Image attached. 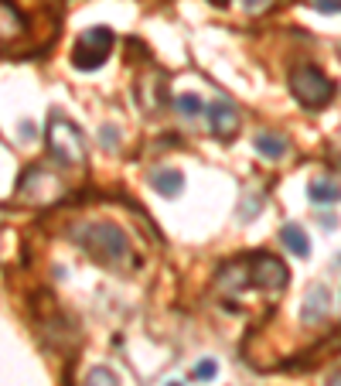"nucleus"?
<instances>
[{
	"mask_svg": "<svg viewBox=\"0 0 341 386\" xmlns=\"http://www.w3.org/2000/svg\"><path fill=\"white\" fill-rule=\"evenodd\" d=\"M99 144H102L106 151H120V130H116V127H102Z\"/></svg>",
	"mask_w": 341,
	"mask_h": 386,
	"instance_id": "f3484780",
	"label": "nucleus"
},
{
	"mask_svg": "<svg viewBox=\"0 0 341 386\" xmlns=\"http://www.w3.org/2000/svg\"><path fill=\"white\" fill-rule=\"evenodd\" d=\"M250 284V260H229L219 267V277H215V288L222 294H236Z\"/></svg>",
	"mask_w": 341,
	"mask_h": 386,
	"instance_id": "1a4fd4ad",
	"label": "nucleus"
},
{
	"mask_svg": "<svg viewBox=\"0 0 341 386\" xmlns=\"http://www.w3.org/2000/svg\"><path fill=\"white\" fill-rule=\"evenodd\" d=\"M246 260H250V284L253 288L266 290V294H280V290L287 288L290 274H287V267H283L280 257H273V253H253Z\"/></svg>",
	"mask_w": 341,
	"mask_h": 386,
	"instance_id": "39448f33",
	"label": "nucleus"
},
{
	"mask_svg": "<svg viewBox=\"0 0 341 386\" xmlns=\"http://www.w3.org/2000/svg\"><path fill=\"white\" fill-rule=\"evenodd\" d=\"M318 222H321L324 229H335V226H338V215H321Z\"/></svg>",
	"mask_w": 341,
	"mask_h": 386,
	"instance_id": "412c9836",
	"label": "nucleus"
},
{
	"mask_svg": "<svg viewBox=\"0 0 341 386\" xmlns=\"http://www.w3.org/2000/svg\"><path fill=\"white\" fill-rule=\"evenodd\" d=\"M205 113H208V127H212V133L215 137H222V140H232L236 133H239V109L229 103V99H215L212 106H205Z\"/></svg>",
	"mask_w": 341,
	"mask_h": 386,
	"instance_id": "0eeeda50",
	"label": "nucleus"
},
{
	"mask_svg": "<svg viewBox=\"0 0 341 386\" xmlns=\"http://www.w3.org/2000/svg\"><path fill=\"white\" fill-rule=\"evenodd\" d=\"M170 386H181V383H170Z\"/></svg>",
	"mask_w": 341,
	"mask_h": 386,
	"instance_id": "5701e85b",
	"label": "nucleus"
},
{
	"mask_svg": "<svg viewBox=\"0 0 341 386\" xmlns=\"http://www.w3.org/2000/svg\"><path fill=\"white\" fill-rule=\"evenodd\" d=\"M21 198L24 202H52V198H58L62 195V182L55 178V175H48L45 168H31L24 178H21Z\"/></svg>",
	"mask_w": 341,
	"mask_h": 386,
	"instance_id": "423d86ee",
	"label": "nucleus"
},
{
	"mask_svg": "<svg viewBox=\"0 0 341 386\" xmlns=\"http://www.w3.org/2000/svg\"><path fill=\"white\" fill-rule=\"evenodd\" d=\"M266 3H270V0H243V7H246V10H263Z\"/></svg>",
	"mask_w": 341,
	"mask_h": 386,
	"instance_id": "aec40b11",
	"label": "nucleus"
},
{
	"mask_svg": "<svg viewBox=\"0 0 341 386\" xmlns=\"http://www.w3.org/2000/svg\"><path fill=\"white\" fill-rule=\"evenodd\" d=\"M177 113L181 116H201L205 113V103H201V96H195V93H181L177 96Z\"/></svg>",
	"mask_w": 341,
	"mask_h": 386,
	"instance_id": "4468645a",
	"label": "nucleus"
},
{
	"mask_svg": "<svg viewBox=\"0 0 341 386\" xmlns=\"http://www.w3.org/2000/svg\"><path fill=\"white\" fill-rule=\"evenodd\" d=\"M85 386H120V383H116V376L106 366H96V369L85 373Z\"/></svg>",
	"mask_w": 341,
	"mask_h": 386,
	"instance_id": "2eb2a0df",
	"label": "nucleus"
},
{
	"mask_svg": "<svg viewBox=\"0 0 341 386\" xmlns=\"http://www.w3.org/2000/svg\"><path fill=\"white\" fill-rule=\"evenodd\" d=\"M85 253L106 267H126L130 264V236L116 222H82L69 233Z\"/></svg>",
	"mask_w": 341,
	"mask_h": 386,
	"instance_id": "f257e3e1",
	"label": "nucleus"
},
{
	"mask_svg": "<svg viewBox=\"0 0 341 386\" xmlns=\"http://www.w3.org/2000/svg\"><path fill=\"white\" fill-rule=\"evenodd\" d=\"M324 386H341V369H335V373L328 376V383H324Z\"/></svg>",
	"mask_w": 341,
	"mask_h": 386,
	"instance_id": "4be33fe9",
	"label": "nucleus"
},
{
	"mask_svg": "<svg viewBox=\"0 0 341 386\" xmlns=\"http://www.w3.org/2000/svg\"><path fill=\"white\" fill-rule=\"evenodd\" d=\"M113 41H116L113 28H106V24H92V28H85L82 38L76 41L72 65L82 69V72H96L99 65H106V58H109V52H113Z\"/></svg>",
	"mask_w": 341,
	"mask_h": 386,
	"instance_id": "20e7f679",
	"label": "nucleus"
},
{
	"mask_svg": "<svg viewBox=\"0 0 341 386\" xmlns=\"http://www.w3.org/2000/svg\"><path fill=\"white\" fill-rule=\"evenodd\" d=\"M290 93L304 109H321L335 96V79H328L318 65H300L290 72Z\"/></svg>",
	"mask_w": 341,
	"mask_h": 386,
	"instance_id": "7ed1b4c3",
	"label": "nucleus"
},
{
	"mask_svg": "<svg viewBox=\"0 0 341 386\" xmlns=\"http://www.w3.org/2000/svg\"><path fill=\"white\" fill-rule=\"evenodd\" d=\"M307 198L314 202V205H324V202H338L341 198V189L335 182H328V178H318V182H311V189H307Z\"/></svg>",
	"mask_w": 341,
	"mask_h": 386,
	"instance_id": "ddd939ff",
	"label": "nucleus"
},
{
	"mask_svg": "<svg viewBox=\"0 0 341 386\" xmlns=\"http://www.w3.org/2000/svg\"><path fill=\"white\" fill-rule=\"evenodd\" d=\"M280 243H283L294 257H300V260L311 257V239H307V233H304L297 222H287V226L280 229Z\"/></svg>",
	"mask_w": 341,
	"mask_h": 386,
	"instance_id": "9b49d317",
	"label": "nucleus"
},
{
	"mask_svg": "<svg viewBox=\"0 0 341 386\" xmlns=\"http://www.w3.org/2000/svg\"><path fill=\"white\" fill-rule=\"evenodd\" d=\"M311 3L324 14H341V0H311Z\"/></svg>",
	"mask_w": 341,
	"mask_h": 386,
	"instance_id": "a211bd4d",
	"label": "nucleus"
},
{
	"mask_svg": "<svg viewBox=\"0 0 341 386\" xmlns=\"http://www.w3.org/2000/svg\"><path fill=\"white\" fill-rule=\"evenodd\" d=\"M215 373H219V363H215V359H201V363L191 369V380H212Z\"/></svg>",
	"mask_w": 341,
	"mask_h": 386,
	"instance_id": "dca6fc26",
	"label": "nucleus"
},
{
	"mask_svg": "<svg viewBox=\"0 0 341 386\" xmlns=\"http://www.w3.org/2000/svg\"><path fill=\"white\" fill-rule=\"evenodd\" d=\"M253 147L266 158V161H280L283 154H287V140L280 137V133H270V130H263V133H256L253 137Z\"/></svg>",
	"mask_w": 341,
	"mask_h": 386,
	"instance_id": "f8f14e48",
	"label": "nucleus"
},
{
	"mask_svg": "<svg viewBox=\"0 0 341 386\" xmlns=\"http://www.w3.org/2000/svg\"><path fill=\"white\" fill-rule=\"evenodd\" d=\"M151 189L164 198H177L184 192V175L177 168H154L151 171Z\"/></svg>",
	"mask_w": 341,
	"mask_h": 386,
	"instance_id": "9d476101",
	"label": "nucleus"
},
{
	"mask_svg": "<svg viewBox=\"0 0 341 386\" xmlns=\"http://www.w3.org/2000/svg\"><path fill=\"white\" fill-rule=\"evenodd\" d=\"M21 140H38V127H34L31 120L21 123Z\"/></svg>",
	"mask_w": 341,
	"mask_h": 386,
	"instance_id": "6ab92c4d",
	"label": "nucleus"
},
{
	"mask_svg": "<svg viewBox=\"0 0 341 386\" xmlns=\"http://www.w3.org/2000/svg\"><path fill=\"white\" fill-rule=\"evenodd\" d=\"M328 311H331V290L324 284H311L304 304H300V321L304 325H318V321L328 318Z\"/></svg>",
	"mask_w": 341,
	"mask_h": 386,
	"instance_id": "6e6552de",
	"label": "nucleus"
},
{
	"mask_svg": "<svg viewBox=\"0 0 341 386\" xmlns=\"http://www.w3.org/2000/svg\"><path fill=\"white\" fill-rule=\"evenodd\" d=\"M48 154L62 164V168H79L85 164V140H82V130L65 116V113H52L48 116Z\"/></svg>",
	"mask_w": 341,
	"mask_h": 386,
	"instance_id": "f03ea898",
	"label": "nucleus"
}]
</instances>
